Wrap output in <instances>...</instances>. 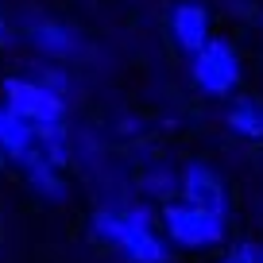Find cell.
Listing matches in <instances>:
<instances>
[{
    "label": "cell",
    "mask_w": 263,
    "mask_h": 263,
    "mask_svg": "<svg viewBox=\"0 0 263 263\" xmlns=\"http://www.w3.org/2000/svg\"><path fill=\"white\" fill-rule=\"evenodd\" d=\"M93 240L112 248L128 263H171V244L155 224V209L147 201H124V205H97L89 217Z\"/></svg>",
    "instance_id": "1"
},
{
    "label": "cell",
    "mask_w": 263,
    "mask_h": 263,
    "mask_svg": "<svg viewBox=\"0 0 263 263\" xmlns=\"http://www.w3.org/2000/svg\"><path fill=\"white\" fill-rule=\"evenodd\" d=\"M155 224L163 240L182 252H213L229 240V221L201 205H190L182 197H171L155 209Z\"/></svg>",
    "instance_id": "2"
},
{
    "label": "cell",
    "mask_w": 263,
    "mask_h": 263,
    "mask_svg": "<svg viewBox=\"0 0 263 263\" xmlns=\"http://www.w3.org/2000/svg\"><path fill=\"white\" fill-rule=\"evenodd\" d=\"M0 105L12 108V112L24 124H31L35 132L66 128V124H70V101L54 97L50 89H43V85L31 82L27 74H8L0 82Z\"/></svg>",
    "instance_id": "3"
},
{
    "label": "cell",
    "mask_w": 263,
    "mask_h": 263,
    "mask_svg": "<svg viewBox=\"0 0 263 263\" xmlns=\"http://www.w3.org/2000/svg\"><path fill=\"white\" fill-rule=\"evenodd\" d=\"M240 78H244V66H240V50L232 47L229 39L213 35L201 50L190 54V82H194L197 93L205 97H232L240 89Z\"/></svg>",
    "instance_id": "4"
},
{
    "label": "cell",
    "mask_w": 263,
    "mask_h": 263,
    "mask_svg": "<svg viewBox=\"0 0 263 263\" xmlns=\"http://www.w3.org/2000/svg\"><path fill=\"white\" fill-rule=\"evenodd\" d=\"M178 197L190 201V205H201V209H209V213L224 217V221H229V213H232V197H229L224 178L209 163H197V159L178 171Z\"/></svg>",
    "instance_id": "5"
},
{
    "label": "cell",
    "mask_w": 263,
    "mask_h": 263,
    "mask_svg": "<svg viewBox=\"0 0 263 263\" xmlns=\"http://www.w3.org/2000/svg\"><path fill=\"white\" fill-rule=\"evenodd\" d=\"M27 43L35 47V54L47 58V62H66V58L82 54V35L58 16H47V12H31L24 24Z\"/></svg>",
    "instance_id": "6"
},
{
    "label": "cell",
    "mask_w": 263,
    "mask_h": 263,
    "mask_svg": "<svg viewBox=\"0 0 263 263\" xmlns=\"http://www.w3.org/2000/svg\"><path fill=\"white\" fill-rule=\"evenodd\" d=\"M166 31H171L174 47L190 58L194 50H201L209 39H213L209 8H205V4H197V0H178V4L171 8V16H166Z\"/></svg>",
    "instance_id": "7"
},
{
    "label": "cell",
    "mask_w": 263,
    "mask_h": 263,
    "mask_svg": "<svg viewBox=\"0 0 263 263\" xmlns=\"http://www.w3.org/2000/svg\"><path fill=\"white\" fill-rule=\"evenodd\" d=\"M20 171H24V182L31 186V194H39L43 201H50V205H62L66 197H70V182H66V174L54 171L50 163H43L39 155L24 159Z\"/></svg>",
    "instance_id": "8"
},
{
    "label": "cell",
    "mask_w": 263,
    "mask_h": 263,
    "mask_svg": "<svg viewBox=\"0 0 263 263\" xmlns=\"http://www.w3.org/2000/svg\"><path fill=\"white\" fill-rule=\"evenodd\" d=\"M0 155L8 159V163H16V166L35 155V128L24 124L4 105H0Z\"/></svg>",
    "instance_id": "9"
},
{
    "label": "cell",
    "mask_w": 263,
    "mask_h": 263,
    "mask_svg": "<svg viewBox=\"0 0 263 263\" xmlns=\"http://www.w3.org/2000/svg\"><path fill=\"white\" fill-rule=\"evenodd\" d=\"M224 124L240 140H263V101L259 97H232L224 108Z\"/></svg>",
    "instance_id": "10"
},
{
    "label": "cell",
    "mask_w": 263,
    "mask_h": 263,
    "mask_svg": "<svg viewBox=\"0 0 263 263\" xmlns=\"http://www.w3.org/2000/svg\"><path fill=\"white\" fill-rule=\"evenodd\" d=\"M35 155H39L43 163H50L54 171L66 174V166L74 163V140H70V124H66V128L35 132Z\"/></svg>",
    "instance_id": "11"
},
{
    "label": "cell",
    "mask_w": 263,
    "mask_h": 263,
    "mask_svg": "<svg viewBox=\"0 0 263 263\" xmlns=\"http://www.w3.org/2000/svg\"><path fill=\"white\" fill-rule=\"evenodd\" d=\"M140 194L151 197V201H171V197H178V171L166 163H151L140 171Z\"/></svg>",
    "instance_id": "12"
},
{
    "label": "cell",
    "mask_w": 263,
    "mask_h": 263,
    "mask_svg": "<svg viewBox=\"0 0 263 263\" xmlns=\"http://www.w3.org/2000/svg\"><path fill=\"white\" fill-rule=\"evenodd\" d=\"M31 82H39L43 89H50L54 93V97H62V101H70V93H74V78H70V70H66L62 62H47V58H43V62H35L31 66Z\"/></svg>",
    "instance_id": "13"
},
{
    "label": "cell",
    "mask_w": 263,
    "mask_h": 263,
    "mask_svg": "<svg viewBox=\"0 0 263 263\" xmlns=\"http://www.w3.org/2000/svg\"><path fill=\"white\" fill-rule=\"evenodd\" d=\"M221 263H263V244H255V240H236V244L221 255Z\"/></svg>",
    "instance_id": "14"
},
{
    "label": "cell",
    "mask_w": 263,
    "mask_h": 263,
    "mask_svg": "<svg viewBox=\"0 0 263 263\" xmlns=\"http://www.w3.org/2000/svg\"><path fill=\"white\" fill-rule=\"evenodd\" d=\"M12 43V24H8V16L0 12V47H8Z\"/></svg>",
    "instance_id": "15"
},
{
    "label": "cell",
    "mask_w": 263,
    "mask_h": 263,
    "mask_svg": "<svg viewBox=\"0 0 263 263\" xmlns=\"http://www.w3.org/2000/svg\"><path fill=\"white\" fill-rule=\"evenodd\" d=\"M4 166H8V159H4V155H0V171H4Z\"/></svg>",
    "instance_id": "16"
}]
</instances>
